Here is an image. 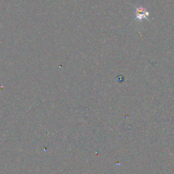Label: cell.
I'll return each instance as SVG.
<instances>
[{"mask_svg": "<svg viewBox=\"0 0 174 174\" xmlns=\"http://www.w3.org/2000/svg\"><path fill=\"white\" fill-rule=\"evenodd\" d=\"M135 15H136V17L138 20H142L144 19H147L148 16H149L148 12L146 11V10L144 8H138L136 10V12H135Z\"/></svg>", "mask_w": 174, "mask_h": 174, "instance_id": "cell-1", "label": "cell"}]
</instances>
